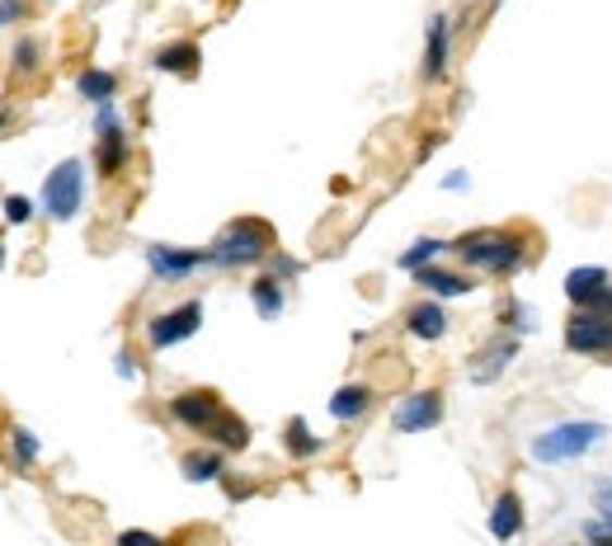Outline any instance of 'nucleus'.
I'll list each match as a JSON object with an SVG mask.
<instances>
[{
    "label": "nucleus",
    "mask_w": 612,
    "mask_h": 546,
    "mask_svg": "<svg viewBox=\"0 0 612 546\" xmlns=\"http://www.w3.org/2000/svg\"><path fill=\"white\" fill-rule=\"evenodd\" d=\"M250 424L246 420H240V414L232 410V406H226L222 414H217V424H212L208 429V434H203V443H212V448H222L226 457H232V452H246L250 448Z\"/></svg>",
    "instance_id": "nucleus-21"
},
{
    "label": "nucleus",
    "mask_w": 612,
    "mask_h": 546,
    "mask_svg": "<svg viewBox=\"0 0 612 546\" xmlns=\"http://www.w3.org/2000/svg\"><path fill=\"white\" fill-rule=\"evenodd\" d=\"M113 546H175V542L161 537V533H151V528H123V533L113 537Z\"/></svg>",
    "instance_id": "nucleus-32"
},
{
    "label": "nucleus",
    "mask_w": 612,
    "mask_h": 546,
    "mask_svg": "<svg viewBox=\"0 0 612 546\" xmlns=\"http://www.w3.org/2000/svg\"><path fill=\"white\" fill-rule=\"evenodd\" d=\"M198 269H212L208 250H189V246H165V240H151L147 246V273L151 283H189Z\"/></svg>",
    "instance_id": "nucleus-11"
},
{
    "label": "nucleus",
    "mask_w": 612,
    "mask_h": 546,
    "mask_svg": "<svg viewBox=\"0 0 612 546\" xmlns=\"http://www.w3.org/2000/svg\"><path fill=\"white\" fill-rule=\"evenodd\" d=\"M38 457H42V438L28 424H14L10 429V462L20 471H28V467H38Z\"/></svg>",
    "instance_id": "nucleus-27"
},
{
    "label": "nucleus",
    "mask_w": 612,
    "mask_h": 546,
    "mask_svg": "<svg viewBox=\"0 0 612 546\" xmlns=\"http://www.w3.org/2000/svg\"><path fill=\"white\" fill-rule=\"evenodd\" d=\"M264 273H274V278L278 283H297V278H302V273H307V264L302 260H297V255H288V250H274V255H268V264H264Z\"/></svg>",
    "instance_id": "nucleus-28"
},
{
    "label": "nucleus",
    "mask_w": 612,
    "mask_h": 546,
    "mask_svg": "<svg viewBox=\"0 0 612 546\" xmlns=\"http://www.w3.org/2000/svg\"><path fill=\"white\" fill-rule=\"evenodd\" d=\"M565 301H571V311L612 315V273L603 264H575L565 273Z\"/></svg>",
    "instance_id": "nucleus-8"
},
{
    "label": "nucleus",
    "mask_w": 612,
    "mask_h": 546,
    "mask_svg": "<svg viewBox=\"0 0 612 546\" xmlns=\"http://www.w3.org/2000/svg\"><path fill=\"white\" fill-rule=\"evenodd\" d=\"M452 71V14H429L424 24V57H420V80L424 85H444Z\"/></svg>",
    "instance_id": "nucleus-12"
},
{
    "label": "nucleus",
    "mask_w": 612,
    "mask_h": 546,
    "mask_svg": "<svg viewBox=\"0 0 612 546\" xmlns=\"http://www.w3.org/2000/svg\"><path fill=\"white\" fill-rule=\"evenodd\" d=\"M373 406H377V386L373 382H345L330 396V406H325V410H330L335 424H359V420L373 414Z\"/></svg>",
    "instance_id": "nucleus-18"
},
{
    "label": "nucleus",
    "mask_w": 612,
    "mask_h": 546,
    "mask_svg": "<svg viewBox=\"0 0 612 546\" xmlns=\"http://www.w3.org/2000/svg\"><path fill=\"white\" fill-rule=\"evenodd\" d=\"M444 255H452V240H444V236H420V240H410V246H405L401 255H396V269L415 278L420 269L444 264Z\"/></svg>",
    "instance_id": "nucleus-23"
},
{
    "label": "nucleus",
    "mask_w": 612,
    "mask_h": 546,
    "mask_svg": "<svg viewBox=\"0 0 612 546\" xmlns=\"http://www.w3.org/2000/svg\"><path fill=\"white\" fill-rule=\"evenodd\" d=\"M500 330L504 335H519V339L537 335V307H528L523 297H509L500 307Z\"/></svg>",
    "instance_id": "nucleus-26"
},
{
    "label": "nucleus",
    "mask_w": 612,
    "mask_h": 546,
    "mask_svg": "<svg viewBox=\"0 0 612 546\" xmlns=\"http://www.w3.org/2000/svg\"><path fill=\"white\" fill-rule=\"evenodd\" d=\"M0 212H5L10 226H28L38 218V203H34V198H24V194H5V198H0Z\"/></svg>",
    "instance_id": "nucleus-29"
},
{
    "label": "nucleus",
    "mask_w": 612,
    "mask_h": 546,
    "mask_svg": "<svg viewBox=\"0 0 612 546\" xmlns=\"http://www.w3.org/2000/svg\"><path fill=\"white\" fill-rule=\"evenodd\" d=\"M401 321H405V335L420 344H438V339H448V330H452L448 301H434V297H420L415 307H405Z\"/></svg>",
    "instance_id": "nucleus-16"
},
{
    "label": "nucleus",
    "mask_w": 612,
    "mask_h": 546,
    "mask_svg": "<svg viewBox=\"0 0 612 546\" xmlns=\"http://www.w3.org/2000/svg\"><path fill=\"white\" fill-rule=\"evenodd\" d=\"M85 208V161L80 156H66V161H57L48 170V179H42V194H38V212L57 226L76 222Z\"/></svg>",
    "instance_id": "nucleus-4"
},
{
    "label": "nucleus",
    "mask_w": 612,
    "mask_h": 546,
    "mask_svg": "<svg viewBox=\"0 0 612 546\" xmlns=\"http://www.w3.org/2000/svg\"><path fill=\"white\" fill-rule=\"evenodd\" d=\"M133 165V137H127V119L118 104L95 109V175L99 179H123Z\"/></svg>",
    "instance_id": "nucleus-5"
},
{
    "label": "nucleus",
    "mask_w": 612,
    "mask_h": 546,
    "mask_svg": "<svg viewBox=\"0 0 612 546\" xmlns=\"http://www.w3.org/2000/svg\"><path fill=\"white\" fill-rule=\"evenodd\" d=\"M42 66H48V48H42V38H34V34L14 38V48H10V76L14 80H34Z\"/></svg>",
    "instance_id": "nucleus-25"
},
{
    "label": "nucleus",
    "mask_w": 612,
    "mask_h": 546,
    "mask_svg": "<svg viewBox=\"0 0 612 546\" xmlns=\"http://www.w3.org/2000/svg\"><path fill=\"white\" fill-rule=\"evenodd\" d=\"M0 269H5V246H0Z\"/></svg>",
    "instance_id": "nucleus-36"
},
{
    "label": "nucleus",
    "mask_w": 612,
    "mask_h": 546,
    "mask_svg": "<svg viewBox=\"0 0 612 546\" xmlns=\"http://www.w3.org/2000/svg\"><path fill=\"white\" fill-rule=\"evenodd\" d=\"M113 372H118V382H127V386H141V377H147V372H141V358L133 349L113 353Z\"/></svg>",
    "instance_id": "nucleus-31"
},
{
    "label": "nucleus",
    "mask_w": 612,
    "mask_h": 546,
    "mask_svg": "<svg viewBox=\"0 0 612 546\" xmlns=\"http://www.w3.org/2000/svg\"><path fill=\"white\" fill-rule=\"evenodd\" d=\"M452 260L490 278H519L533 264V232L523 226H472L452 240Z\"/></svg>",
    "instance_id": "nucleus-1"
},
{
    "label": "nucleus",
    "mask_w": 612,
    "mask_h": 546,
    "mask_svg": "<svg viewBox=\"0 0 612 546\" xmlns=\"http://www.w3.org/2000/svg\"><path fill=\"white\" fill-rule=\"evenodd\" d=\"M608 363H612V353H608Z\"/></svg>",
    "instance_id": "nucleus-37"
},
{
    "label": "nucleus",
    "mask_w": 612,
    "mask_h": 546,
    "mask_svg": "<svg viewBox=\"0 0 612 546\" xmlns=\"http://www.w3.org/2000/svg\"><path fill=\"white\" fill-rule=\"evenodd\" d=\"M179 476L189 485H222L226 481V452L203 443V448H189L179 457Z\"/></svg>",
    "instance_id": "nucleus-19"
},
{
    "label": "nucleus",
    "mask_w": 612,
    "mask_h": 546,
    "mask_svg": "<svg viewBox=\"0 0 612 546\" xmlns=\"http://www.w3.org/2000/svg\"><path fill=\"white\" fill-rule=\"evenodd\" d=\"M151 71H161V76H179V80H193L198 71H203V48H198L193 38L161 42V48L151 52Z\"/></svg>",
    "instance_id": "nucleus-17"
},
{
    "label": "nucleus",
    "mask_w": 612,
    "mask_h": 546,
    "mask_svg": "<svg viewBox=\"0 0 612 546\" xmlns=\"http://www.w3.org/2000/svg\"><path fill=\"white\" fill-rule=\"evenodd\" d=\"M278 250V232L264 218H232L212 236L208 260L212 269H260Z\"/></svg>",
    "instance_id": "nucleus-2"
},
{
    "label": "nucleus",
    "mask_w": 612,
    "mask_h": 546,
    "mask_svg": "<svg viewBox=\"0 0 612 546\" xmlns=\"http://www.w3.org/2000/svg\"><path fill=\"white\" fill-rule=\"evenodd\" d=\"M118 71H109V66H85L80 76H76V95L85 99V104H118Z\"/></svg>",
    "instance_id": "nucleus-22"
},
{
    "label": "nucleus",
    "mask_w": 612,
    "mask_h": 546,
    "mask_svg": "<svg viewBox=\"0 0 612 546\" xmlns=\"http://www.w3.org/2000/svg\"><path fill=\"white\" fill-rule=\"evenodd\" d=\"M472 189V175H466V170H448L444 175V194H466Z\"/></svg>",
    "instance_id": "nucleus-35"
},
{
    "label": "nucleus",
    "mask_w": 612,
    "mask_h": 546,
    "mask_svg": "<svg viewBox=\"0 0 612 546\" xmlns=\"http://www.w3.org/2000/svg\"><path fill=\"white\" fill-rule=\"evenodd\" d=\"M222 410H226V400H222V392H212V386H189V392H175L165 400V414L179 429H189V434H208Z\"/></svg>",
    "instance_id": "nucleus-9"
},
{
    "label": "nucleus",
    "mask_w": 612,
    "mask_h": 546,
    "mask_svg": "<svg viewBox=\"0 0 612 546\" xmlns=\"http://www.w3.org/2000/svg\"><path fill=\"white\" fill-rule=\"evenodd\" d=\"M250 307L260 321H278L288 311V283H278L274 273H254L250 278Z\"/></svg>",
    "instance_id": "nucleus-20"
},
{
    "label": "nucleus",
    "mask_w": 612,
    "mask_h": 546,
    "mask_svg": "<svg viewBox=\"0 0 612 546\" xmlns=\"http://www.w3.org/2000/svg\"><path fill=\"white\" fill-rule=\"evenodd\" d=\"M603 443H608L603 420H557L528 438V457L537 467H565V462L589 457L594 448H603Z\"/></svg>",
    "instance_id": "nucleus-3"
},
{
    "label": "nucleus",
    "mask_w": 612,
    "mask_h": 546,
    "mask_svg": "<svg viewBox=\"0 0 612 546\" xmlns=\"http://www.w3.org/2000/svg\"><path fill=\"white\" fill-rule=\"evenodd\" d=\"M28 14H34V5H28V0H0V28L24 24Z\"/></svg>",
    "instance_id": "nucleus-33"
},
{
    "label": "nucleus",
    "mask_w": 612,
    "mask_h": 546,
    "mask_svg": "<svg viewBox=\"0 0 612 546\" xmlns=\"http://www.w3.org/2000/svg\"><path fill=\"white\" fill-rule=\"evenodd\" d=\"M579 537H585V546H612V523H599L589 513L585 528H579Z\"/></svg>",
    "instance_id": "nucleus-34"
},
{
    "label": "nucleus",
    "mask_w": 612,
    "mask_h": 546,
    "mask_svg": "<svg viewBox=\"0 0 612 546\" xmlns=\"http://www.w3.org/2000/svg\"><path fill=\"white\" fill-rule=\"evenodd\" d=\"M278 438H283V452H288L292 462H311V457H321V452H325V438L302 420V414H292V420L283 424V434H278Z\"/></svg>",
    "instance_id": "nucleus-24"
},
{
    "label": "nucleus",
    "mask_w": 612,
    "mask_h": 546,
    "mask_svg": "<svg viewBox=\"0 0 612 546\" xmlns=\"http://www.w3.org/2000/svg\"><path fill=\"white\" fill-rule=\"evenodd\" d=\"M519 353H523V339L519 335H504V330H500V335H490L486 349L472 358V382L476 386H495L509 368L519 363Z\"/></svg>",
    "instance_id": "nucleus-14"
},
{
    "label": "nucleus",
    "mask_w": 612,
    "mask_h": 546,
    "mask_svg": "<svg viewBox=\"0 0 612 546\" xmlns=\"http://www.w3.org/2000/svg\"><path fill=\"white\" fill-rule=\"evenodd\" d=\"M565 353L575 358H608L612 353V315H594V311H571L561 330Z\"/></svg>",
    "instance_id": "nucleus-10"
},
{
    "label": "nucleus",
    "mask_w": 612,
    "mask_h": 546,
    "mask_svg": "<svg viewBox=\"0 0 612 546\" xmlns=\"http://www.w3.org/2000/svg\"><path fill=\"white\" fill-rule=\"evenodd\" d=\"M589 509L599 523H612V476H599L589 485Z\"/></svg>",
    "instance_id": "nucleus-30"
},
{
    "label": "nucleus",
    "mask_w": 612,
    "mask_h": 546,
    "mask_svg": "<svg viewBox=\"0 0 612 546\" xmlns=\"http://www.w3.org/2000/svg\"><path fill=\"white\" fill-rule=\"evenodd\" d=\"M486 528H490V537L509 546V542H519L523 533H528V509H523V495L509 485V491L495 495V505L486 513Z\"/></svg>",
    "instance_id": "nucleus-15"
},
{
    "label": "nucleus",
    "mask_w": 612,
    "mask_h": 546,
    "mask_svg": "<svg viewBox=\"0 0 612 546\" xmlns=\"http://www.w3.org/2000/svg\"><path fill=\"white\" fill-rule=\"evenodd\" d=\"M203 297H184L175 301V307H165V311H151L147 321H141V335H147V349L151 353H165V349H175V344L184 339H193L198 330H203Z\"/></svg>",
    "instance_id": "nucleus-6"
},
{
    "label": "nucleus",
    "mask_w": 612,
    "mask_h": 546,
    "mask_svg": "<svg viewBox=\"0 0 612 546\" xmlns=\"http://www.w3.org/2000/svg\"><path fill=\"white\" fill-rule=\"evenodd\" d=\"M444 414H448L444 386H420V392H405L391 406V429L396 434H429V429L444 424Z\"/></svg>",
    "instance_id": "nucleus-7"
},
{
    "label": "nucleus",
    "mask_w": 612,
    "mask_h": 546,
    "mask_svg": "<svg viewBox=\"0 0 612 546\" xmlns=\"http://www.w3.org/2000/svg\"><path fill=\"white\" fill-rule=\"evenodd\" d=\"M415 287L424 297H434V301H458V297H472L476 293V273L472 269H452V264H429V269H420L415 273Z\"/></svg>",
    "instance_id": "nucleus-13"
}]
</instances>
